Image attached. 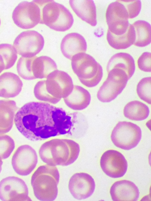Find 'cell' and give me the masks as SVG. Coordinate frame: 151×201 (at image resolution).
Here are the masks:
<instances>
[{
	"instance_id": "cell-1",
	"label": "cell",
	"mask_w": 151,
	"mask_h": 201,
	"mask_svg": "<svg viewBox=\"0 0 151 201\" xmlns=\"http://www.w3.org/2000/svg\"><path fill=\"white\" fill-rule=\"evenodd\" d=\"M72 114L49 103L32 102L22 107L15 116L19 131L32 141L70 133L74 126Z\"/></svg>"
},
{
	"instance_id": "cell-2",
	"label": "cell",
	"mask_w": 151,
	"mask_h": 201,
	"mask_svg": "<svg viewBox=\"0 0 151 201\" xmlns=\"http://www.w3.org/2000/svg\"><path fill=\"white\" fill-rule=\"evenodd\" d=\"M72 80L66 73L55 70L47 76L45 80L38 81L34 89L38 100L52 104L58 102L68 96L73 88Z\"/></svg>"
},
{
	"instance_id": "cell-3",
	"label": "cell",
	"mask_w": 151,
	"mask_h": 201,
	"mask_svg": "<svg viewBox=\"0 0 151 201\" xmlns=\"http://www.w3.org/2000/svg\"><path fill=\"white\" fill-rule=\"evenodd\" d=\"M80 152L79 145L74 141L55 139L42 144L39 154L42 161L47 165L67 166L77 160Z\"/></svg>"
},
{
	"instance_id": "cell-4",
	"label": "cell",
	"mask_w": 151,
	"mask_h": 201,
	"mask_svg": "<svg viewBox=\"0 0 151 201\" xmlns=\"http://www.w3.org/2000/svg\"><path fill=\"white\" fill-rule=\"evenodd\" d=\"M60 174L56 167L48 165L39 167L31 177L34 194L38 200L52 201L56 198Z\"/></svg>"
},
{
	"instance_id": "cell-5",
	"label": "cell",
	"mask_w": 151,
	"mask_h": 201,
	"mask_svg": "<svg viewBox=\"0 0 151 201\" xmlns=\"http://www.w3.org/2000/svg\"><path fill=\"white\" fill-rule=\"evenodd\" d=\"M71 66L80 81L87 87L97 85L102 79L101 66L89 54L84 52L76 54L71 59Z\"/></svg>"
},
{
	"instance_id": "cell-6",
	"label": "cell",
	"mask_w": 151,
	"mask_h": 201,
	"mask_svg": "<svg viewBox=\"0 0 151 201\" xmlns=\"http://www.w3.org/2000/svg\"><path fill=\"white\" fill-rule=\"evenodd\" d=\"M73 22L72 15L63 5L53 0H42L40 24L55 31L64 32L71 27Z\"/></svg>"
},
{
	"instance_id": "cell-7",
	"label": "cell",
	"mask_w": 151,
	"mask_h": 201,
	"mask_svg": "<svg viewBox=\"0 0 151 201\" xmlns=\"http://www.w3.org/2000/svg\"><path fill=\"white\" fill-rule=\"evenodd\" d=\"M42 0L20 3L15 8L12 14L14 23L23 29L32 28L41 21Z\"/></svg>"
},
{
	"instance_id": "cell-8",
	"label": "cell",
	"mask_w": 151,
	"mask_h": 201,
	"mask_svg": "<svg viewBox=\"0 0 151 201\" xmlns=\"http://www.w3.org/2000/svg\"><path fill=\"white\" fill-rule=\"evenodd\" d=\"M140 127L132 123L126 121L119 122L113 130L111 139L117 147L129 150L137 146L141 140Z\"/></svg>"
},
{
	"instance_id": "cell-9",
	"label": "cell",
	"mask_w": 151,
	"mask_h": 201,
	"mask_svg": "<svg viewBox=\"0 0 151 201\" xmlns=\"http://www.w3.org/2000/svg\"><path fill=\"white\" fill-rule=\"evenodd\" d=\"M107 78L97 93L98 99L103 102H110L114 99L125 88L128 79L122 70L113 68L108 72Z\"/></svg>"
},
{
	"instance_id": "cell-10",
	"label": "cell",
	"mask_w": 151,
	"mask_h": 201,
	"mask_svg": "<svg viewBox=\"0 0 151 201\" xmlns=\"http://www.w3.org/2000/svg\"><path fill=\"white\" fill-rule=\"evenodd\" d=\"M44 40L42 35L34 30H27L20 33L16 38L13 46L17 52L22 57L34 56L42 49Z\"/></svg>"
},
{
	"instance_id": "cell-11",
	"label": "cell",
	"mask_w": 151,
	"mask_h": 201,
	"mask_svg": "<svg viewBox=\"0 0 151 201\" xmlns=\"http://www.w3.org/2000/svg\"><path fill=\"white\" fill-rule=\"evenodd\" d=\"M106 18L108 30L115 35L124 34L130 25L128 22V12L121 0L116 1L109 4L106 11Z\"/></svg>"
},
{
	"instance_id": "cell-12",
	"label": "cell",
	"mask_w": 151,
	"mask_h": 201,
	"mask_svg": "<svg viewBox=\"0 0 151 201\" xmlns=\"http://www.w3.org/2000/svg\"><path fill=\"white\" fill-rule=\"evenodd\" d=\"M0 199L4 201H32L25 182L15 176L6 177L0 182Z\"/></svg>"
},
{
	"instance_id": "cell-13",
	"label": "cell",
	"mask_w": 151,
	"mask_h": 201,
	"mask_svg": "<svg viewBox=\"0 0 151 201\" xmlns=\"http://www.w3.org/2000/svg\"><path fill=\"white\" fill-rule=\"evenodd\" d=\"M57 69L56 64L53 60L46 56L28 58L23 67L27 80L47 78L50 73Z\"/></svg>"
},
{
	"instance_id": "cell-14",
	"label": "cell",
	"mask_w": 151,
	"mask_h": 201,
	"mask_svg": "<svg viewBox=\"0 0 151 201\" xmlns=\"http://www.w3.org/2000/svg\"><path fill=\"white\" fill-rule=\"evenodd\" d=\"M38 161L37 153L28 145L19 146L14 153L12 164L15 172L18 174L26 176L30 174L36 167Z\"/></svg>"
},
{
	"instance_id": "cell-15",
	"label": "cell",
	"mask_w": 151,
	"mask_h": 201,
	"mask_svg": "<svg viewBox=\"0 0 151 201\" xmlns=\"http://www.w3.org/2000/svg\"><path fill=\"white\" fill-rule=\"evenodd\" d=\"M101 168L107 176L118 178L124 176L128 167L127 162L123 155L114 150H109L102 155L100 161Z\"/></svg>"
},
{
	"instance_id": "cell-16",
	"label": "cell",
	"mask_w": 151,
	"mask_h": 201,
	"mask_svg": "<svg viewBox=\"0 0 151 201\" xmlns=\"http://www.w3.org/2000/svg\"><path fill=\"white\" fill-rule=\"evenodd\" d=\"M68 189L75 199L82 200L91 196L93 193L95 184L94 179L89 174L85 172L74 174L68 183Z\"/></svg>"
},
{
	"instance_id": "cell-17",
	"label": "cell",
	"mask_w": 151,
	"mask_h": 201,
	"mask_svg": "<svg viewBox=\"0 0 151 201\" xmlns=\"http://www.w3.org/2000/svg\"><path fill=\"white\" fill-rule=\"evenodd\" d=\"M110 193L114 201H136L139 195L137 186L132 182L126 180L114 182L111 187Z\"/></svg>"
},
{
	"instance_id": "cell-18",
	"label": "cell",
	"mask_w": 151,
	"mask_h": 201,
	"mask_svg": "<svg viewBox=\"0 0 151 201\" xmlns=\"http://www.w3.org/2000/svg\"><path fill=\"white\" fill-rule=\"evenodd\" d=\"M87 43L84 38L79 33H71L67 34L63 39L60 49L63 55L71 59L76 54L85 53L87 49Z\"/></svg>"
},
{
	"instance_id": "cell-19",
	"label": "cell",
	"mask_w": 151,
	"mask_h": 201,
	"mask_svg": "<svg viewBox=\"0 0 151 201\" xmlns=\"http://www.w3.org/2000/svg\"><path fill=\"white\" fill-rule=\"evenodd\" d=\"M22 86V82L17 75L5 72L0 75V97H14L19 94Z\"/></svg>"
},
{
	"instance_id": "cell-20",
	"label": "cell",
	"mask_w": 151,
	"mask_h": 201,
	"mask_svg": "<svg viewBox=\"0 0 151 201\" xmlns=\"http://www.w3.org/2000/svg\"><path fill=\"white\" fill-rule=\"evenodd\" d=\"M70 5L77 16L92 26L97 23L96 9L92 0H71Z\"/></svg>"
},
{
	"instance_id": "cell-21",
	"label": "cell",
	"mask_w": 151,
	"mask_h": 201,
	"mask_svg": "<svg viewBox=\"0 0 151 201\" xmlns=\"http://www.w3.org/2000/svg\"><path fill=\"white\" fill-rule=\"evenodd\" d=\"M17 108L13 100H0V134L7 133L11 130Z\"/></svg>"
},
{
	"instance_id": "cell-22",
	"label": "cell",
	"mask_w": 151,
	"mask_h": 201,
	"mask_svg": "<svg viewBox=\"0 0 151 201\" xmlns=\"http://www.w3.org/2000/svg\"><path fill=\"white\" fill-rule=\"evenodd\" d=\"M91 100L89 92L78 85H74L72 91L67 97L64 98L66 105L74 110H81L87 107Z\"/></svg>"
},
{
	"instance_id": "cell-23",
	"label": "cell",
	"mask_w": 151,
	"mask_h": 201,
	"mask_svg": "<svg viewBox=\"0 0 151 201\" xmlns=\"http://www.w3.org/2000/svg\"><path fill=\"white\" fill-rule=\"evenodd\" d=\"M113 68L119 69L124 71L129 80L135 70L134 59L131 55L127 53L119 52L115 54L109 60L106 67L108 72Z\"/></svg>"
},
{
	"instance_id": "cell-24",
	"label": "cell",
	"mask_w": 151,
	"mask_h": 201,
	"mask_svg": "<svg viewBox=\"0 0 151 201\" xmlns=\"http://www.w3.org/2000/svg\"><path fill=\"white\" fill-rule=\"evenodd\" d=\"M107 40L109 45L117 50L127 48L133 44L135 39L134 27L130 24L127 32L120 35L113 34L108 30Z\"/></svg>"
},
{
	"instance_id": "cell-25",
	"label": "cell",
	"mask_w": 151,
	"mask_h": 201,
	"mask_svg": "<svg viewBox=\"0 0 151 201\" xmlns=\"http://www.w3.org/2000/svg\"><path fill=\"white\" fill-rule=\"evenodd\" d=\"M124 114L127 118L133 121H140L148 116L150 111L147 106L138 100L129 102L124 106Z\"/></svg>"
},
{
	"instance_id": "cell-26",
	"label": "cell",
	"mask_w": 151,
	"mask_h": 201,
	"mask_svg": "<svg viewBox=\"0 0 151 201\" xmlns=\"http://www.w3.org/2000/svg\"><path fill=\"white\" fill-rule=\"evenodd\" d=\"M135 39L133 44L139 47H145L151 43V29L150 23L144 20H139L132 24Z\"/></svg>"
},
{
	"instance_id": "cell-27",
	"label": "cell",
	"mask_w": 151,
	"mask_h": 201,
	"mask_svg": "<svg viewBox=\"0 0 151 201\" xmlns=\"http://www.w3.org/2000/svg\"><path fill=\"white\" fill-rule=\"evenodd\" d=\"M0 54L5 65V70L10 68L15 64L17 58V52L13 46L8 44H0Z\"/></svg>"
},
{
	"instance_id": "cell-28",
	"label": "cell",
	"mask_w": 151,
	"mask_h": 201,
	"mask_svg": "<svg viewBox=\"0 0 151 201\" xmlns=\"http://www.w3.org/2000/svg\"><path fill=\"white\" fill-rule=\"evenodd\" d=\"M151 78H144L139 82L137 85V92L139 98L147 103L150 104Z\"/></svg>"
},
{
	"instance_id": "cell-29",
	"label": "cell",
	"mask_w": 151,
	"mask_h": 201,
	"mask_svg": "<svg viewBox=\"0 0 151 201\" xmlns=\"http://www.w3.org/2000/svg\"><path fill=\"white\" fill-rule=\"evenodd\" d=\"M15 147L14 140L7 135H0V159L8 158Z\"/></svg>"
},
{
	"instance_id": "cell-30",
	"label": "cell",
	"mask_w": 151,
	"mask_h": 201,
	"mask_svg": "<svg viewBox=\"0 0 151 201\" xmlns=\"http://www.w3.org/2000/svg\"><path fill=\"white\" fill-rule=\"evenodd\" d=\"M121 1L127 11L129 19L134 18L139 14L141 8V3L140 0Z\"/></svg>"
},
{
	"instance_id": "cell-31",
	"label": "cell",
	"mask_w": 151,
	"mask_h": 201,
	"mask_svg": "<svg viewBox=\"0 0 151 201\" xmlns=\"http://www.w3.org/2000/svg\"><path fill=\"white\" fill-rule=\"evenodd\" d=\"M151 58L150 52H146L143 53L138 59L137 64L139 68L145 72H151Z\"/></svg>"
},
{
	"instance_id": "cell-32",
	"label": "cell",
	"mask_w": 151,
	"mask_h": 201,
	"mask_svg": "<svg viewBox=\"0 0 151 201\" xmlns=\"http://www.w3.org/2000/svg\"><path fill=\"white\" fill-rule=\"evenodd\" d=\"M5 70V65L4 61L1 55L0 54V73Z\"/></svg>"
},
{
	"instance_id": "cell-33",
	"label": "cell",
	"mask_w": 151,
	"mask_h": 201,
	"mask_svg": "<svg viewBox=\"0 0 151 201\" xmlns=\"http://www.w3.org/2000/svg\"><path fill=\"white\" fill-rule=\"evenodd\" d=\"M1 159H0V173L2 169V165L3 164V162Z\"/></svg>"
},
{
	"instance_id": "cell-34",
	"label": "cell",
	"mask_w": 151,
	"mask_h": 201,
	"mask_svg": "<svg viewBox=\"0 0 151 201\" xmlns=\"http://www.w3.org/2000/svg\"><path fill=\"white\" fill-rule=\"evenodd\" d=\"M1 24V20L0 19V26Z\"/></svg>"
}]
</instances>
